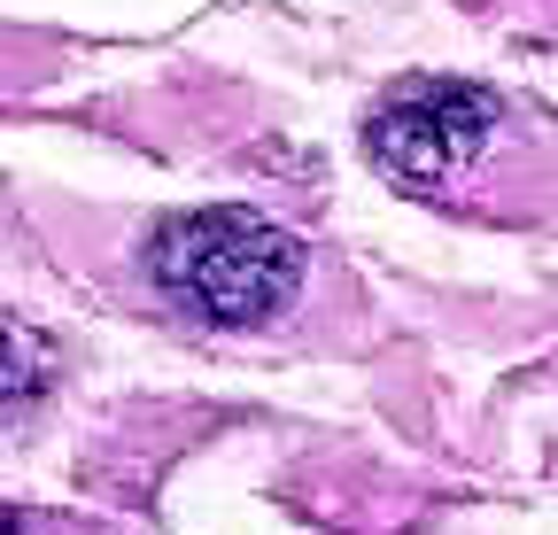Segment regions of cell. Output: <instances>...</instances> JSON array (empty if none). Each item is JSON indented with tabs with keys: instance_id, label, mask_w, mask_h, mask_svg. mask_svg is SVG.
Masks as SVG:
<instances>
[{
	"instance_id": "6da1fadb",
	"label": "cell",
	"mask_w": 558,
	"mask_h": 535,
	"mask_svg": "<svg viewBox=\"0 0 558 535\" xmlns=\"http://www.w3.org/2000/svg\"><path fill=\"white\" fill-rule=\"evenodd\" d=\"M365 156L411 203L473 226H550L558 218V141L473 78H403L373 124Z\"/></svg>"
},
{
	"instance_id": "7a4b0ae2",
	"label": "cell",
	"mask_w": 558,
	"mask_h": 535,
	"mask_svg": "<svg viewBox=\"0 0 558 535\" xmlns=\"http://www.w3.org/2000/svg\"><path fill=\"white\" fill-rule=\"evenodd\" d=\"M303 272H311L303 241L241 203L171 210L148 241L156 303L209 333H256L271 318H288V303L303 295Z\"/></svg>"
}]
</instances>
